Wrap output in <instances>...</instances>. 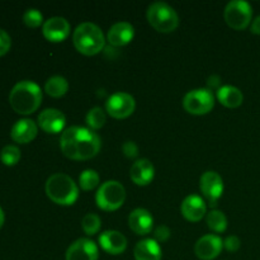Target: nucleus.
<instances>
[{"label":"nucleus","mask_w":260,"mask_h":260,"mask_svg":"<svg viewBox=\"0 0 260 260\" xmlns=\"http://www.w3.org/2000/svg\"><path fill=\"white\" fill-rule=\"evenodd\" d=\"M101 137L90 128L73 126L62 132L61 151L71 160H89L101 150Z\"/></svg>","instance_id":"f257e3e1"},{"label":"nucleus","mask_w":260,"mask_h":260,"mask_svg":"<svg viewBox=\"0 0 260 260\" xmlns=\"http://www.w3.org/2000/svg\"><path fill=\"white\" fill-rule=\"evenodd\" d=\"M42 102V90L30 80H23L13 86L9 94V103L18 114H32L37 111Z\"/></svg>","instance_id":"f03ea898"},{"label":"nucleus","mask_w":260,"mask_h":260,"mask_svg":"<svg viewBox=\"0 0 260 260\" xmlns=\"http://www.w3.org/2000/svg\"><path fill=\"white\" fill-rule=\"evenodd\" d=\"M46 194L53 203L60 206H71L79 197V188L73 178L63 173L52 174L46 182Z\"/></svg>","instance_id":"7ed1b4c3"},{"label":"nucleus","mask_w":260,"mask_h":260,"mask_svg":"<svg viewBox=\"0 0 260 260\" xmlns=\"http://www.w3.org/2000/svg\"><path fill=\"white\" fill-rule=\"evenodd\" d=\"M73 42L80 53L85 56H94L104 48L106 38L98 25L85 22L79 24L74 30Z\"/></svg>","instance_id":"20e7f679"},{"label":"nucleus","mask_w":260,"mask_h":260,"mask_svg":"<svg viewBox=\"0 0 260 260\" xmlns=\"http://www.w3.org/2000/svg\"><path fill=\"white\" fill-rule=\"evenodd\" d=\"M146 17L152 28L161 33H170L179 25L177 12L167 3L156 2L147 8Z\"/></svg>","instance_id":"39448f33"},{"label":"nucleus","mask_w":260,"mask_h":260,"mask_svg":"<svg viewBox=\"0 0 260 260\" xmlns=\"http://www.w3.org/2000/svg\"><path fill=\"white\" fill-rule=\"evenodd\" d=\"M126 200V189L117 180H108L99 187L95 196V202L101 210L116 211Z\"/></svg>","instance_id":"423d86ee"},{"label":"nucleus","mask_w":260,"mask_h":260,"mask_svg":"<svg viewBox=\"0 0 260 260\" xmlns=\"http://www.w3.org/2000/svg\"><path fill=\"white\" fill-rule=\"evenodd\" d=\"M183 107L190 114H196V116L207 114L215 107V96L210 89H194V90L188 91L184 95Z\"/></svg>","instance_id":"0eeeda50"},{"label":"nucleus","mask_w":260,"mask_h":260,"mask_svg":"<svg viewBox=\"0 0 260 260\" xmlns=\"http://www.w3.org/2000/svg\"><path fill=\"white\" fill-rule=\"evenodd\" d=\"M251 15H253V9L250 4L244 0L230 2L226 5L225 13H223L226 23L236 30L245 29L250 23Z\"/></svg>","instance_id":"6e6552de"},{"label":"nucleus","mask_w":260,"mask_h":260,"mask_svg":"<svg viewBox=\"0 0 260 260\" xmlns=\"http://www.w3.org/2000/svg\"><path fill=\"white\" fill-rule=\"evenodd\" d=\"M136 108V102L135 98L128 93L113 94L108 98L106 103V109L111 117L116 119H124L131 116Z\"/></svg>","instance_id":"1a4fd4ad"},{"label":"nucleus","mask_w":260,"mask_h":260,"mask_svg":"<svg viewBox=\"0 0 260 260\" xmlns=\"http://www.w3.org/2000/svg\"><path fill=\"white\" fill-rule=\"evenodd\" d=\"M200 188L211 207H215L223 193V180L216 172H206L201 177Z\"/></svg>","instance_id":"9d476101"},{"label":"nucleus","mask_w":260,"mask_h":260,"mask_svg":"<svg viewBox=\"0 0 260 260\" xmlns=\"http://www.w3.org/2000/svg\"><path fill=\"white\" fill-rule=\"evenodd\" d=\"M66 260H98L96 244L89 239H78L66 250Z\"/></svg>","instance_id":"9b49d317"},{"label":"nucleus","mask_w":260,"mask_h":260,"mask_svg":"<svg viewBox=\"0 0 260 260\" xmlns=\"http://www.w3.org/2000/svg\"><path fill=\"white\" fill-rule=\"evenodd\" d=\"M71 25L65 18L52 17L43 23V36L50 42H62L70 35Z\"/></svg>","instance_id":"f8f14e48"},{"label":"nucleus","mask_w":260,"mask_h":260,"mask_svg":"<svg viewBox=\"0 0 260 260\" xmlns=\"http://www.w3.org/2000/svg\"><path fill=\"white\" fill-rule=\"evenodd\" d=\"M223 241L217 235H205L196 243L194 253L201 260H212L220 255Z\"/></svg>","instance_id":"ddd939ff"},{"label":"nucleus","mask_w":260,"mask_h":260,"mask_svg":"<svg viewBox=\"0 0 260 260\" xmlns=\"http://www.w3.org/2000/svg\"><path fill=\"white\" fill-rule=\"evenodd\" d=\"M65 123L66 118L63 113L55 108L45 109L38 116V126L47 134H58L63 129Z\"/></svg>","instance_id":"4468645a"},{"label":"nucleus","mask_w":260,"mask_h":260,"mask_svg":"<svg viewBox=\"0 0 260 260\" xmlns=\"http://www.w3.org/2000/svg\"><path fill=\"white\" fill-rule=\"evenodd\" d=\"M135 28L131 23L128 22H118L109 28L107 33V41L109 45L114 47H122L126 46L134 40Z\"/></svg>","instance_id":"2eb2a0df"},{"label":"nucleus","mask_w":260,"mask_h":260,"mask_svg":"<svg viewBox=\"0 0 260 260\" xmlns=\"http://www.w3.org/2000/svg\"><path fill=\"white\" fill-rule=\"evenodd\" d=\"M180 211L182 215L184 216L185 220L190 221V222H198L202 220L206 215V203L200 196H188L184 201H183L182 206H180Z\"/></svg>","instance_id":"dca6fc26"},{"label":"nucleus","mask_w":260,"mask_h":260,"mask_svg":"<svg viewBox=\"0 0 260 260\" xmlns=\"http://www.w3.org/2000/svg\"><path fill=\"white\" fill-rule=\"evenodd\" d=\"M99 244L106 253L112 254V255H119L126 250L127 239L119 231L111 230L106 231L99 236Z\"/></svg>","instance_id":"f3484780"},{"label":"nucleus","mask_w":260,"mask_h":260,"mask_svg":"<svg viewBox=\"0 0 260 260\" xmlns=\"http://www.w3.org/2000/svg\"><path fill=\"white\" fill-rule=\"evenodd\" d=\"M129 229L137 235H147L151 233L154 218L151 213L145 208H136L128 216Z\"/></svg>","instance_id":"a211bd4d"},{"label":"nucleus","mask_w":260,"mask_h":260,"mask_svg":"<svg viewBox=\"0 0 260 260\" xmlns=\"http://www.w3.org/2000/svg\"><path fill=\"white\" fill-rule=\"evenodd\" d=\"M38 132V127L35 121L28 118L19 119L14 126L12 127L10 137L14 142L18 144H29L36 139Z\"/></svg>","instance_id":"6ab92c4d"},{"label":"nucleus","mask_w":260,"mask_h":260,"mask_svg":"<svg viewBox=\"0 0 260 260\" xmlns=\"http://www.w3.org/2000/svg\"><path fill=\"white\" fill-rule=\"evenodd\" d=\"M155 175L154 165L147 159H140L134 162L129 170L131 180L136 185H147L152 182Z\"/></svg>","instance_id":"aec40b11"},{"label":"nucleus","mask_w":260,"mask_h":260,"mask_svg":"<svg viewBox=\"0 0 260 260\" xmlns=\"http://www.w3.org/2000/svg\"><path fill=\"white\" fill-rule=\"evenodd\" d=\"M136 260H161V248L155 239H145L135 246Z\"/></svg>","instance_id":"412c9836"},{"label":"nucleus","mask_w":260,"mask_h":260,"mask_svg":"<svg viewBox=\"0 0 260 260\" xmlns=\"http://www.w3.org/2000/svg\"><path fill=\"white\" fill-rule=\"evenodd\" d=\"M217 99L222 106L228 108H238L243 104L244 95L240 89L233 85H225L218 88Z\"/></svg>","instance_id":"4be33fe9"},{"label":"nucleus","mask_w":260,"mask_h":260,"mask_svg":"<svg viewBox=\"0 0 260 260\" xmlns=\"http://www.w3.org/2000/svg\"><path fill=\"white\" fill-rule=\"evenodd\" d=\"M69 83L65 78L62 76H52L46 81L45 91L52 98H61L68 93Z\"/></svg>","instance_id":"5701e85b"},{"label":"nucleus","mask_w":260,"mask_h":260,"mask_svg":"<svg viewBox=\"0 0 260 260\" xmlns=\"http://www.w3.org/2000/svg\"><path fill=\"white\" fill-rule=\"evenodd\" d=\"M207 226L215 233H223L228 229V218L221 211L212 210L207 215Z\"/></svg>","instance_id":"b1692460"},{"label":"nucleus","mask_w":260,"mask_h":260,"mask_svg":"<svg viewBox=\"0 0 260 260\" xmlns=\"http://www.w3.org/2000/svg\"><path fill=\"white\" fill-rule=\"evenodd\" d=\"M106 113H104L103 109L99 108V107H94V108H91L90 111L88 112V114H86V123H88V126L90 127V129H93V131L102 128V127L104 126V123H106Z\"/></svg>","instance_id":"393cba45"},{"label":"nucleus","mask_w":260,"mask_h":260,"mask_svg":"<svg viewBox=\"0 0 260 260\" xmlns=\"http://www.w3.org/2000/svg\"><path fill=\"white\" fill-rule=\"evenodd\" d=\"M79 185L83 190H93L99 185V175L95 170L86 169L79 177Z\"/></svg>","instance_id":"a878e982"},{"label":"nucleus","mask_w":260,"mask_h":260,"mask_svg":"<svg viewBox=\"0 0 260 260\" xmlns=\"http://www.w3.org/2000/svg\"><path fill=\"white\" fill-rule=\"evenodd\" d=\"M102 220L95 213H86L81 221V228L86 235H95L101 230Z\"/></svg>","instance_id":"bb28decb"},{"label":"nucleus","mask_w":260,"mask_h":260,"mask_svg":"<svg viewBox=\"0 0 260 260\" xmlns=\"http://www.w3.org/2000/svg\"><path fill=\"white\" fill-rule=\"evenodd\" d=\"M20 159V150L14 145H7L0 151V160L7 167H13L17 164Z\"/></svg>","instance_id":"cd10ccee"},{"label":"nucleus","mask_w":260,"mask_h":260,"mask_svg":"<svg viewBox=\"0 0 260 260\" xmlns=\"http://www.w3.org/2000/svg\"><path fill=\"white\" fill-rule=\"evenodd\" d=\"M23 22L29 28L40 27L43 22L42 13L37 9H28L23 15Z\"/></svg>","instance_id":"c85d7f7f"},{"label":"nucleus","mask_w":260,"mask_h":260,"mask_svg":"<svg viewBox=\"0 0 260 260\" xmlns=\"http://www.w3.org/2000/svg\"><path fill=\"white\" fill-rule=\"evenodd\" d=\"M12 46V40H10L9 35L5 32L4 29H0V56H4L8 53Z\"/></svg>","instance_id":"c756f323"},{"label":"nucleus","mask_w":260,"mask_h":260,"mask_svg":"<svg viewBox=\"0 0 260 260\" xmlns=\"http://www.w3.org/2000/svg\"><path fill=\"white\" fill-rule=\"evenodd\" d=\"M122 151H123V154L127 157L134 159V157H136L139 155V147H137V145L134 141H126L123 144V146H122Z\"/></svg>","instance_id":"7c9ffc66"},{"label":"nucleus","mask_w":260,"mask_h":260,"mask_svg":"<svg viewBox=\"0 0 260 260\" xmlns=\"http://www.w3.org/2000/svg\"><path fill=\"white\" fill-rule=\"evenodd\" d=\"M154 235H155V240L156 241H167L168 239L170 238V230H169V228H167V226H164V225H160V226H157L156 228V230H155V233H154Z\"/></svg>","instance_id":"2f4dec72"},{"label":"nucleus","mask_w":260,"mask_h":260,"mask_svg":"<svg viewBox=\"0 0 260 260\" xmlns=\"http://www.w3.org/2000/svg\"><path fill=\"white\" fill-rule=\"evenodd\" d=\"M240 240H239L238 236H229V238L225 239V241H223V246H225L226 249H228L229 251H236L239 250V248H240Z\"/></svg>","instance_id":"473e14b6"},{"label":"nucleus","mask_w":260,"mask_h":260,"mask_svg":"<svg viewBox=\"0 0 260 260\" xmlns=\"http://www.w3.org/2000/svg\"><path fill=\"white\" fill-rule=\"evenodd\" d=\"M251 32L255 33V35H260V15L251 23Z\"/></svg>","instance_id":"72a5a7b5"},{"label":"nucleus","mask_w":260,"mask_h":260,"mask_svg":"<svg viewBox=\"0 0 260 260\" xmlns=\"http://www.w3.org/2000/svg\"><path fill=\"white\" fill-rule=\"evenodd\" d=\"M218 84H220V78H218V76H211V78L208 79V85L212 86V88L217 86Z\"/></svg>","instance_id":"f704fd0d"},{"label":"nucleus","mask_w":260,"mask_h":260,"mask_svg":"<svg viewBox=\"0 0 260 260\" xmlns=\"http://www.w3.org/2000/svg\"><path fill=\"white\" fill-rule=\"evenodd\" d=\"M4 221H5V215H4V211L2 210V207H0V229L3 228V225H4Z\"/></svg>","instance_id":"c9c22d12"}]
</instances>
